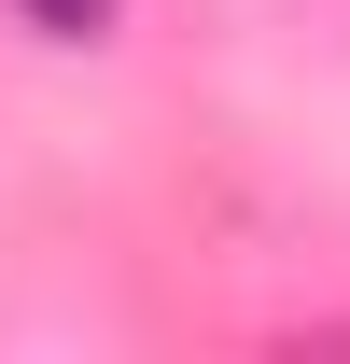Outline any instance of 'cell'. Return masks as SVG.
<instances>
[{"label": "cell", "mask_w": 350, "mask_h": 364, "mask_svg": "<svg viewBox=\"0 0 350 364\" xmlns=\"http://www.w3.org/2000/svg\"><path fill=\"white\" fill-rule=\"evenodd\" d=\"M14 14H28L43 43H98V28H112V0H14Z\"/></svg>", "instance_id": "1"}]
</instances>
